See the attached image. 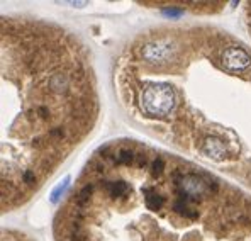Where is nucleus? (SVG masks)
Returning a JSON list of instances; mask_svg holds the SVG:
<instances>
[{"label": "nucleus", "mask_w": 251, "mask_h": 241, "mask_svg": "<svg viewBox=\"0 0 251 241\" xmlns=\"http://www.w3.org/2000/svg\"><path fill=\"white\" fill-rule=\"evenodd\" d=\"M143 107L150 116L163 118L175 107V92L167 84H151L143 92Z\"/></svg>", "instance_id": "obj_1"}, {"label": "nucleus", "mask_w": 251, "mask_h": 241, "mask_svg": "<svg viewBox=\"0 0 251 241\" xmlns=\"http://www.w3.org/2000/svg\"><path fill=\"white\" fill-rule=\"evenodd\" d=\"M178 185H180V197L185 199H197L202 197L207 190V185L197 175H185L178 180Z\"/></svg>", "instance_id": "obj_2"}, {"label": "nucleus", "mask_w": 251, "mask_h": 241, "mask_svg": "<svg viewBox=\"0 0 251 241\" xmlns=\"http://www.w3.org/2000/svg\"><path fill=\"white\" fill-rule=\"evenodd\" d=\"M222 65L234 71L245 70V68H248L251 65V56L241 48L231 46L228 50H224V53H222Z\"/></svg>", "instance_id": "obj_3"}, {"label": "nucleus", "mask_w": 251, "mask_h": 241, "mask_svg": "<svg viewBox=\"0 0 251 241\" xmlns=\"http://www.w3.org/2000/svg\"><path fill=\"white\" fill-rule=\"evenodd\" d=\"M171 53V48L168 43L158 41V43H150L143 48V58L150 63H163Z\"/></svg>", "instance_id": "obj_4"}, {"label": "nucleus", "mask_w": 251, "mask_h": 241, "mask_svg": "<svg viewBox=\"0 0 251 241\" xmlns=\"http://www.w3.org/2000/svg\"><path fill=\"white\" fill-rule=\"evenodd\" d=\"M202 153L205 155V156L212 158V160H224L226 155H228V151H226L224 148V143H222L219 138H207L204 143V146H202Z\"/></svg>", "instance_id": "obj_5"}, {"label": "nucleus", "mask_w": 251, "mask_h": 241, "mask_svg": "<svg viewBox=\"0 0 251 241\" xmlns=\"http://www.w3.org/2000/svg\"><path fill=\"white\" fill-rule=\"evenodd\" d=\"M50 87L53 92H58V94H63V92L68 90L70 87V80H68L67 75H61V73H56L50 78Z\"/></svg>", "instance_id": "obj_6"}, {"label": "nucleus", "mask_w": 251, "mask_h": 241, "mask_svg": "<svg viewBox=\"0 0 251 241\" xmlns=\"http://www.w3.org/2000/svg\"><path fill=\"white\" fill-rule=\"evenodd\" d=\"M144 194H146V206L151 209V211H158V209L163 206V197H160L158 194H153L150 189H144Z\"/></svg>", "instance_id": "obj_7"}, {"label": "nucleus", "mask_w": 251, "mask_h": 241, "mask_svg": "<svg viewBox=\"0 0 251 241\" xmlns=\"http://www.w3.org/2000/svg\"><path fill=\"white\" fill-rule=\"evenodd\" d=\"M173 207H175V211L180 212V214L185 216V218H195V216H197V212H195L194 209L188 207V199H185V197H182L180 201L175 202Z\"/></svg>", "instance_id": "obj_8"}, {"label": "nucleus", "mask_w": 251, "mask_h": 241, "mask_svg": "<svg viewBox=\"0 0 251 241\" xmlns=\"http://www.w3.org/2000/svg\"><path fill=\"white\" fill-rule=\"evenodd\" d=\"M105 189H107L112 197H121L127 192V184H124V182H109Z\"/></svg>", "instance_id": "obj_9"}, {"label": "nucleus", "mask_w": 251, "mask_h": 241, "mask_svg": "<svg viewBox=\"0 0 251 241\" xmlns=\"http://www.w3.org/2000/svg\"><path fill=\"white\" fill-rule=\"evenodd\" d=\"M134 160V153L131 150H119L117 155H116V161H117L119 165H131Z\"/></svg>", "instance_id": "obj_10"}, {"label": "nucleus", "mask_w": 251, "mask_h": 241, "mask_svg": "<svg viewBox=\"0 0 251 241\" xmlns=\"http://www.w3.org/2000/svg\"><path fill=\"white\" fill-rule=\"evenodd\" d=\"M68 182H70V178L67 177V178H65V182H63V184H61V185H58V187L54 189L53 195H51V201H53V202H56L58 199H60V194H63V192H65V189L68 187Z\"/></svg>", "instance_id": "obj_11"}, {"label": "nucleus", "mask_w": 251, "mask_h": 241, "mask_svg": "<svg viewBox=\"0 0 251 241\" xmlns=\"http://www.w3.org/2000/svg\"><path fill=\"white\" fill-rule=\"evenodd\" d=\"M151 168H153V173L154 175H160L161 172L165 170V161L161 160V158H156V160L153 161V167H151Z\"/></svg>", "instance_id": "obj_12"}, {"label": "nucleus", "mask_w": 251, "mask_h": 241, "mask_svg": "<svg viewBox=\"0 0 251 241\" xmlns=\"http://www.w3.org/2000/svg\"><path fill=\"white\" fill-rule=\"evenodd\" d=\"M163 14L165 16H170V17H177L182 14V10H177V9H163Z\"/></svg>", "instance_id": "obj_13"}, {"label": "nucleus", "mask_w": 251, "mask_h": 241, "mask_svg": "<svg viewBox=\"0 0 251 241\" xmlns=\"http://www.w3.org/2000/svg\"><path fill=\"white\" fill-rule=\"evenodd\" d=\"M34 180H36V177H34L33 172H26V173H24V182L31 184V182H34Z\"/></svg>", "instance_id": "obj_14"}]
</instances>
